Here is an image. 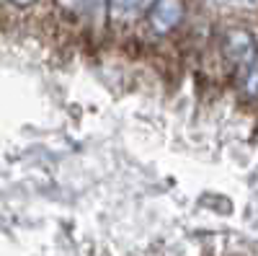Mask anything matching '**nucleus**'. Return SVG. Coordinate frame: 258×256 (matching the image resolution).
<instances>
[{"label":"nucleus","instance_id":"nucleus-1","mask_svg":"<svg viewBox=\"0 0 258 256\" xmlns=\"http://www.w3.org/2000/svg\"><path fill=\"white\" fill-rule=\"evenodd\" d=\"M225 55L230 57L232 65H238L245 75L253 73V65H255V39L245 31V29H232L227 31L225 36Z\"/></svg>","mask_w":258,"mask_h":256},{"label":"nucleus","instance_id":"nucleus-2","mask_svg":"<svg viewBox=\"0 0 258 256\" xmlns=\"http://www.w3.org/2000/svg\"><path fill=\"white\" fill-rule=\"evenodd\" d=\"M183 18V3L181 0H155L150 8V26L158 34H168L176 29Z\"/></svg>","mask_w":258,"mask_h":256},{"label":"nucleus","instance_id":"nucleus-3","mask_svg":"<svg viewBox=\"0 0 258 256\" xmlns=\"http://www.w3.org/2000/svg\"><path fill=\"white\" fill-rule=\"evenodd\" d=\"M150 0H109V11L114 21H132L137 18Z\"/></svg>","mask_w":258,"mask_h":256},{"label":"nucleus","instance_id":"nucleus-4","mask_svg":"<svg viewBox=\"0 0 258 256\" xmlns=\"http://www.w3.org/2000/svg\"><path fill=\"white\" fill-rule=\"evenodd\" d=\"M13 6H21V8H26V6H31V3H36V0H11Z\"/></svg>","mask_w":258,"mask_h":256}]
</instances>
